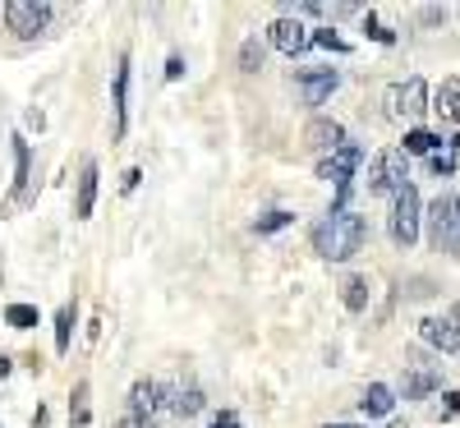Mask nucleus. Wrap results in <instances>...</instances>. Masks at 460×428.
<instances>
[{
  "label": "nucleus",
  "mask_w": 460,
  "mask_h": 428,
  "mask_svg": "<svg viewBox=\"0 0 460 428\" xmlns=\"http://www.w3.org/2000/svg\"><path fill=\"white\" fill-rule=\"evenodd\" d=\"M240 69H262V42H258V37H249V42L240 47Z\"/></svg>",
  "instance_id": "obj_24"
},
{
  "label": "nucleus",
  "mask_w": 460,
  "mask_h": 428,
  "mask_svg": "<svg viewBox=\"0 0 460 428\" xmlns=\"http://www.w3.org/2000/svg\"><path fill=\"white\" fill-rule=\"evenodd\" d=\"M419 336H424L433 350H442V355H456L460 350V327L451 318H424L419 323Z\"/></svg>",
  "instance_id": "obj_11"
},
{
  "label": "nucleus",
  "mask_w": 460,
  "mask_h": 428,
  "mask_svg": "<svg viewBox=\"0 0 460 428\" xmlns=\"http://www.w3.org/2000/svg\"><path fill=\"white\" fill-rule=\"evenodd\" d=\"M88 392H93V387L79 382V387H74V397H69V424H74V428H84V424L93 419V410H88Z\"/></svg>",
  "instance_id": "obj_21"
},
{
  "label": "nucleus",
  "mask_w": 460,
  "mask_h": 428,
  "mask_svg": "<svg viewBox=\"0 0 460 428\" xmlns=\"http://www.w3.org/2000/svg\"><path fill=\"white\" fill-rule=\"evenodd\" d=\"M304 143L314 152H336V147H345V129L336 120H327V115H318V120L304 125Z\"/></svg>",
  "instance_id": "obj_10"
},
{
  "label": "nucleus",
  "mask_w": 460,
  "mask_h": 428,
  "mask_svg": "<svg viewBox=\"0 0 460 428\" xmlns=\"http://www.w3.org/2000/svg\"><path fill=\"white\" fill-rule=\"evenodd\" d=\"M290 221H295V217L277 208V212H267V217H258V236H272V230H281V226H290Z\"/></svg>",
  "instance_id": "obj_25"
},
{
  "label": "nucleus",
  "mask_w": 460,
  "mask_h": 428,
  "mask_svg": "<svg viewBox=\"0 0 460 428\" xmlns=\"http://www.w3.org/2000/svg\"><path fill=\"white\" fill-rule=\"evenodd\" d=\"M438 134H429V129H410L405 134V157H433V152H438Z\"/></svg>",
  "instance_id": "obj_20"
},
{
  "label": "nucleus",
  "mask_w": 460,
  "mask_h": 428,
  "mask_svg": "<svg viewBox=\"0 0 460 428\" xmlns=\"http://www.w3.org/2000/svg\"><path fill=\"white\" fill-rule=\"evenodd\" d=\"M424 111H433L424 79H405V84L387 88V115H392V120H419Z\"/></svg>",
  "instance_id": "obj_6"
},
{
  "label": "nucleus",
  "mask_w": 460,
  "mask_h": 428,
  "mask_svg": "<svg viewBox=\"0 0 460 428\" xmlns=\"http://www.w3.org/2000/svg\"><path fill=\"white\" fill-rule=\"evenodd\" d=\"M359 162H364V147H355V143L336 147L332 157H323V162H318V175L336 184V203H345V199H350V180H355Z\"/></svg>",
  "instance_id": "obj_5"
},
{
  "label": "nucleus",
  "mask_w": 460,
  "mask_h": 428,
  "mask_svg": "<svg viewBox=\"0 0 460 428\" xmlns=\"http://www.w3.org/2000/svg\"><path fill=\"white\" fill-rule=\"evenodd\" d=\"M442 378L429 369V364H405V401H419V397H429L433 387H438Z\"/></svg>",
  "instance_id": "obj_15"
},
{
  "label": "nucleus",
  "mask_w": 460,
  "mask_h": 428,
  "mask_svg": "<svg viewBox=\"0 0 460 428\" xmlns=\"http://www.w3.org/2000/svg\"><path fill=\"white\" fill-rule=\"evenodd\" d=\"M433 171L438 175H451L456 171V152H433Z\"/></svg>",
  "instance_id": "obj_28"
},
{
  "label": "nucleus",
  "mask_w": 460,
  "mask_h": 428,
  "mask_svg": "<svg viewBox=\"0 0 460 428\" xmlns=\"http://www.w3.org/2000/svg\"><path fill=\"white\" fill-rule=\"evenodd\" d=\"M212 428H240V419H235V415H221V419H217Z\"/></svg>",
  "instance_id": "obj_32"
},
{
  "label": "nucleus",
  "mask_w": 460,
  "mask_h": 428,
  "mask_svg": "<svg viewBox=\"0 0 460 428\" xmlns=\"http://www.w3.org/2000/svg\"><path fill=\"white\" fill-rule=\"evenodd\" d=\"M97 208V162H84V175H79V199H74V217L88 221Z\"/></svg>",
  "instance_id": "obj_14"
},
{
  "label": "nucleus",
  "mask_w": 460,
  "mask_h": 428,
  "mask_svg": "<svg viewBox=\"0 0 460 428\" xmlns=\"http://www.w3.org/2000/svg\"><path fill=\"white\" fill-rule=\"evenodd\" d=\"M129 120V56H120V69H115V134H125Z\"/></svg>",
  "instance_id": "obj_16"
},
{
  "label": "nucleus",
  "mask_w": 460,
  "mask_h": 428,
  "mask_svg": "<svg viewBox=\"0 0 460 428\" xmlns=\"http://www.w3.org/2000/svg\"><path fill=\"white\" fill-rule=\"evenodd\" d=\"M115 428H152V424H143L138 415H125V419H120V424H115Z\"/></svg>",
  "instance_id": "obj_31"
},
{
  "label": "nucleus",
  "mask_w": 460,
  "mask_h": 428,
  "mask_svg": "<svg viewBox=\"0 0 460 428\" xmlns=\"http://www.w3.org/2000/svg\"><path fill=\"white\" fill-rule=\"evenodd\" d=\"M69 341H74V304H65L56 314V350H60V355L69 350Z\"/></svg>",
  "instance_id": "obj_22"
},
{
  "label": "nucleus",
  "mask_w": 460,
  "mask_h": 428,
  "mask_svg": "<svg viewBox=\"0 0 460 428\" xmlns=\"http://www.w3.org/2000/svg\"><path fill=\"white\" fill-rule=\"evenodd\" d=\"M364 415H392V406H396V397H392V387L387 382H373L368 392H364Z\"/></svg>",
  "instance_id": "obj_18"
},
{
  "label": "nucleus",
  "mask_w": 460,
  "mask_h": 428,
  "mask_svg": "<svg viewBox=\"0 0 460 428\" xmlns=\"http://www.w3.org/2000/svg\"><path fill=\"white\" fill-rule=\"evenodd\" d=\"M429 240L438 254L460 258V217H456V193H438L429 208Z\"/></svg>",
  "instance_id": "obj_2"
},
{
  "label": "nucleus",
  "mask_w": 460,
  "mask_h": 428,
  "mask_svg": "<svg viewBox=\"0 0 460 428\" xmlns=\"http://www.w3.org/2000/svg\"><path fill=\"white\" fill-rule=\"evenodd\" d=\"M14 184L19 189L28 184V143L23 138H14Z\"/></svg>",
  "instance_id": "obj_26"
},
{
  "label": "nucleus",
  "mask_w": 460,
  "mask_h": 428,
  "mask_svg": "<svg viewBox=\"0 0 460 428\" xmlns=\"http://www.w3.org/2000/svg\"><path fill=\"white\" fill-rule=\"evenodd\" d=\"M433 111L442 115V120L460 125V79H447V84L433 93Z\"/></svg>",
  "instance_id": "obj_17"
},
{
  "label": "nucleus",
  "mask_w": 460,
  "mask_h": 428,
  "mask_svg": "<svg viewBox=\"0 0 460 428\" xmlns=\"http://www.w3.org/2000/svg\"><path fill=\"white\" fill-rule=\"evenodd\" d=\"M456 217H460V193H456Z\"/></svg>",
  "instance_id": "obj_36"
},
{
  "label": "nucleus",
  "mask_w": 460,
  "mask_h": 428,
  "mask_svg": "<svg viewBox=\"0 0 460 428\" xmlns=\"http://www.w3.org/2000/svg\"><path fill=\"white\" fill-rule=\"evenodd\" d=\"M387 428H410V424H405V419H392V424H387Z\"/></svg>",
  "instance_id": "obj_34"
},
{
  "label": "nucleus",
  "mask_w": 460,
  "mask_h": 428,
  "mask_svg": "<svg viewBox=\"0 0 460 428\" xmlns=\"http://www.w3.org/2000/svg\"><path fill=\"white\" fill-rule=\"evenodd\" d=\"M410 184V157L405 147H387L368 166V193H401Z\"/></svg>",
  "instance_id": "obj_4"
},
{
  "label": "nucleus",
  "mask_w": 460,
  "mask_h": 428,
  "mask_svg": "<svg viewBox=\"0 0 460 428\" xmlns=\"http://www.w3.org/2000/svg\"><path fill=\"white\" fill-rule=\"evenodd\" d=\"M203 392H199V387L194 382H180L175 387V392H166V410L171 415H180V419H194V415H203Z\"/></svg>",
  "instance_id": "obj_13"
},
{
  "label": "nucleus",
  "mask_w": 460,
  "mask_h": 428,
  "mask_svg": "<svg viewBox=\"0 0 460 428\" xmlns=\"http://www.w3.org/2000/svg\"><path fill=\"white\" fill-rule=\"evenodd\" d=\"M162 410H166V387L157 378H138L129 387V415H138L143 424H152Z\"/></svg>",
  "instance_id": "obj_9"
},
{
  "label": "nucleus",
  "mask_w": 460,
  "mask_h": 428,
  "mask_svg": "<svg viewBox=\"0 0 460 428\" xmlns=\"http://www.w3.org/2000/svg\"><path fill=\"white\" fill-rule=\"evenodd\" d=\"M314 47H327V51H350V42H345V37H336L332 28H318V32H314Z\"/></svg>",
  "instance_id": "obj_27"
},
{
  "label": "nucleus",
  "mask_w": 460,
  "mask_h": 428,
  "mask_svg": "<svg viewBox=\"0 0 460 428\" xmlns=\"http://www.w3.org/2000/svg\"><path fill=\"white\" fill-rule=\"evenodd\" d=\"M327 428H355V424H327Z\"/></svg>",
  "instance_id": "obj_35"
},
{
  "label": "nucleus",
  "mask_w": 460,
  "mask_h": 428,
  "mask_svg": "<svg viewBox=\"0 0 460 428\" xmlns=\"http://www.w3.org/2000/svg\"><path fill=\"white\" fill-rule=\"evenodd\" d=\"M341 304L350 308V314H364V304H368V281H364V277H345V281H341Z\"/></svg>",
  "instance_id": "obj_19"
},
{
  "label": "nucleus",
  "mask_w": 460,
  "mask_h": 428,
  "mask_svg": "<svg viewBox=\"0 0 460 428\" xmlns=\"http://www.w3.org/2000/svg\"><path fill=\"white\" fill-rule=\"evenodd\" d=\"M5 323L19 327V332H28V327H37V308L32 304H10L5 308Z\"/></svg>",
  "instance_id": "obj_23"
},
{
  "label": "nucleus",
  "mask_w": 460,
  "mask_h": 428,
  "mask_svg": "<svg viewBox=\"0 0 460 428\" xmlns=\"http://www.w3.org/2000/svg\"><path fill=\"white\" fill-rule=\"evenodd\" d=\"M451 323H456V327H460V304H456V308H451Z\"/></svg>",
  "instance_id": "obj_33"
},
{
  "label": "nucleus",
  "mask_w": 460,
  "mask_h": 428,
  "mask_svg": "<svg viewBox=\"0 0 460 428\" xmlns=\"http://www.w3.org/2000/svg\"><path fill=\"white\" fill-rule=\"evenodd\" d=\"M180 74H184V60L171 56V60H166V79H180Z\"/></svg>",
  "instance_id": "obj_30"
},
{
  "label": "nucleus",
  "mask_w": 460,
  "mask_h": 428,
  "mask_svg": "<svg viewBox=\"0 0 460 428\" xmlns=\"http://www.w3.org/2000/svg\"><path fill=\"white\" fill-rule=\"evenodd\" d=\"M368 32L377 37V42H387V47L396 42V32H387V28H377V19H373V14H368Z\"/></svg>",
  "instance_id": "obj_29"
},
{
  "label": "nucleus",
  "mask_w": 460,
  "mask_h": 428,
  "mask_svg": "<svg viewBox=\"0 0 460 428\" xmlns=\"http://www.w3.org/2000/svg\"><path fill=\"white\" fill-rule=\"evenodd\" d=\"M419 221H424V203H419V189H414V184H405V189L396 193V203H392V221H387L392 240H396L401 249H410V245L419 240Z\"/></svg>",
  "instance_id": "obj_3"
},
{
  "label": "nucleus",
  "mask_w": 460,
  "mask_h": 428,
  "mask_svg": "<svg viewBox=\"0 0 460 428\" xmlns=\"http://www.w3.org/2000/svg\"><path fill=\"white\" fill-rule=\"evenodd\" d=\"M5 23L14 37H37L51 23V5H42V0H5Z\"/></svg>",
  "instance_id": "obj_7"
},
{
  "label": "nucleus",
  "mask_w": 460,
  "mask_h": 428,
  "mask_svg": "<svg viewBox=\"0 0 460 428\" xmlns=\"http://www.w3.org/2000/svg\"><path fill=\"white\" fill-rule=\"evenodd\" d=\"M267 47H277V51H286V56H299V51L314 47V32L304 28L299 19L281 14V19H272V28H267Z\"/></svg>",
  "instance_id": "obj_8"
},
{
  "label": "nucleus",
  "mask_w": 460,
  "mask_h": 428,
  "mask_svg": "<svg viewBox=\"0 0 460 428\" xmlns=\"http://www.w3.org/2000/svg\"><path fill=\"white\" fill-rule=\"evenodd\" d=\"M336 84H341L336 69H299V88H304V102H309V106H323Z\"/></svg>",
  "instance_id": "obj_12"
},
{
  "label": "nucleus",
  "mask_w": 460,
  "mask_h": 428,
  "mask_svg": "<svg viewBox=\"0 0 460 428\" xmlns=\"http://www.w3.org/2000/svg\"><path fill=\"white\" fill-rule=\"evenodd\" d=\"M368 240V221L350 208H336L318 230H314V249L327 258V263H345V258H355Z\"/></svg>",
  "instance_id": "obj_1"
}]
</instances>
